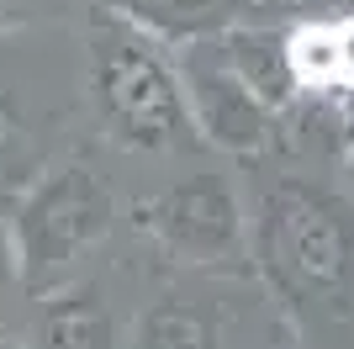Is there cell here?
<instances>
[{
    "instance_id": "7a4b0ae2",
    "label": "cell",
    "mask_w": 354,
    "mask_h": 349,
    "mask_svg": "<svg viewBox=\"0 0 354 349\" xmlns=\"http://www.w3.org/2000/svg\"><path fill=\"white\" fill-rule=\"evenodd\" d=\"M333 64H339V80L354 85V21L333 27Z\"/></svg>"
},
{
    "instance_id": "6da1fadb",
    "label": "cell",
    "mask_w": 354,
    "mask_h": 349,
    "mask_svg": "<svg viewBox=\"0 0 354 349\" xmlns=\"http://www.w3.org/2000/svg\"><path fill=\"white\" fill-rule=\"evenodd\" d=\"M291 74L301 85H339L333 64V27H301L291 37Z\"/></svg>"
}]
</instances>
